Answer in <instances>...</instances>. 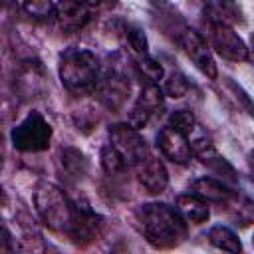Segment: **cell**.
<instances>
[{
	"mask_svg": "<svg viewBox=\"0 0 254 254\" xmlns=\"http://www.w3.org/2000/svg\"><path fill=\"white\" fill-rule=\"evenodd\" d=\"M143 234L155 248H175L185 242L189 228L177 206L167 202H147L139 210Z\"/></svg>",
	"mask_w": 254,
	"mask_h": 254,
	"instance_id": "obj_1",
	"label": "cell"
},
{
	"mask_svg": "<svg viewBox=\"0 0 254 254\" xmlns=\"http://www.w3.org/2000/svg\"><path fill=\"white\" fill-rule=\"evenodd\" d=\"M101 75L99 60L93 52L83 48L67 50L60 60V79L62 85L73 95L91 93Z\"/></svg>",
	"mask_w": 254,
	"mask_h": 254,
	"instance_id": "obj_2",
	"label": "cell"
},
{
	"mask_svg": "<svg viewBox=\"0 0 254 254\" xmlns=\"http://www.w3.org/2000/svg\"><path fill=\"white\" fill-rule=\"evenodd\" d=\"M34 206L38 216L42 218V222L58 232H65L71 220V210L73 204L67 200L65 192L50 183V181H42L38 183L36 190H34Z\"/></svg>",
	"mask_w": 254,
	"mask_h": 254,
	"instance_id": "obj_3",
	"label": "cell"
},
{
	"mask_svg": "<svg viewBox=\"0 0 254 254\" xmlns=\"http://www.w3.org/2000/svg\"><path fill=\"white\" fill-rule=\"evenodd\" d=\"M52 125L40 111H30L10 133L12 145L22 153L46 151L52 143Z\"/></svg>",
	"mask_w": 254,
	"mask_h": 254,
	"instance_id": "obj_4",
	"label": "cell"
},
{
	"mask_svg": "<svg viewBox=\"0 0 254 254\" xmlns=\"http://www.w3.org/2000/svg\"><path fill=\"white\" fill-rule=\"evenodd\" d=\"M206 34H208L210 50H214L218 56H222V58H226L230 62H248V58H250L248 46L230 24L208 16Z\"/></svg>",
	"mask_w": 254,
	"mask_h": 254,
	"instance_id": "obj_5",
	"label": "cell"
},
{
	"mask_svg": "<svg viewBox=\"0 0 254 254\" xmlns=\"http://www.w3.org/2000/svg\"><path fill=\"white\" fill-rule=\"evenodd\" d=\"M109 145L121 155V159L125 161V165L131 169H135L149 153V145L145 141V137L141 135L139 129H135L129 123H115L109 127Z\"/></svg>",
	"mask_w": 254,
	"mask_h": 254,
	"instance_id": "obj_6",
	"label": "cell"
},
{
	"mask_svg": "<svg viewBox=\"0 0 254 254\" xmlns=\"http://www.w3.org/2000/svg\"><path fill=\"white\" fill-rule=\"evenodd\" d=\"M103 0H60L56 4L54 18L62 32L73 34L83 30L93 20Z\"/></svg>",
	"mask_w": 254,
	"mask_h": 254,
	"instance_id": "obj_7",
	"label": "cell"
},
{
	"mask_svg": "<svg viewBox=\"0 0 254 254\" xmlns=\"http://www.w3.org/2000/svg\"><path fill=\"white\" fill-rule=\"evenodd\" d=\"M177 42H179L181 50L187 54V58L196 65V69H198L200 73H204L208 79H214V77L218 75L212 50H210L208 42L200 36V32H196V30L185 26V28L179 30Z\"/></svg>",
	"mask_w": 254,
	"mask_h": 254,
	"instance_id": "obj_8",
	"label": "cell"
},
{
	"mask_svg": "<svg viewBox=\"0 0 254 254\" xmlns=\"http://www.w3.org/2000/svg\"><path fill=\"white\" fill-rule=\"evenodd\" d=\"M129 91H131L129 77L117 67L101 73L93 87V93L97 95L99 103L111 111H117L125 105V101L129 99Z\"/></svg>",
	"mask_w": 254,
	"mask_h": 254,
	"instance_id": "obj_9",
	"label": "cell"
},
{
	"mask_svg": "<svg viewBox=\"0 0 254 254\" xmlns=\"http://www.w3.org/2000/svg\"><path fill=\"white\" fill-rule=\"evenodd\" d=\"M163 99L165 93L159 85L155 83H145V87L141 89L137 101L133 103L129 115H127V123L133 125L135 129H143L151 123V119L161 111L163 107Z\"/></svg>",
	"mask_w": 254,
	"mask_h": 254,
	"instance_id": "obj_10",
	"label": "cell"
},
{
	"mask_svg": "<svg viewBox=\"0 0 254 254\" xmlns=\"http://www.w3.org/2000/svg\"><path fill=\"white\" fill-rule=\"evenodd\" d=\"M101 226H103L101 216L93 212L87 204H73L71 220L65 232L75 244H87L99 236Z\"/></svg>",
	"mask_w": 254,
	"mask_h": 254,
	"instance_id": "obj_11",
	"label": "cell"
},
{
	"mask_svg": "<svg viewBox=\"0 0 254 254\" xmlns=\"http://www.w3.org/2000/svg\"><path fill=\"white\" fill-rule=\"evenodd\" d=\"M157 147L161 149V153H163L169 161L179 163V165L189 163L190 157H192L189 139H187L179 129H175L173 125L161 127V131L157 133Z\"/></svg>",
	"mask_w": 254,
	"mask_h": 254,
	"instance_id": "obj_12",
	"label": "cell"
},
{
	"mask_svg": "<svg viewBox=\"0 0 254 254\" xmlns=\"http://www.w3.org/2000/svg\"><path fill=\"white\" fill-rule=\"evenodd\" d=\"M137 181L141 183V187L149 192V194H161L165 192L167 185H169V173L165 163L155 157V155H147L137 167Z\"/></svg>",
	"mask_w": 254,
	"mask_h": 254,
	"instance_id": "obj_13",
	"label": "cell"
},
{
	"mask_svg": "<svg viewBox=\"0 0 254 254\" xmlns=\"http://www.w3.org/2000/svg\"><path fill=\"white\" fill-rule=\"evenodd\" d=\"M192 192L204 198L206 202H228L236 196V192L226 183L214 177H200L192 181Z\"/></svg>",
	"mask_w": 254,
	"mask_h": 254,
	"instance_id": "obj_14",
	"label": "cell"
},
{
	"mask_svg": "<svg viewBox=\"0 0 254 254\" xmlns=\"http://www.w3.org/2000/svg\"><path fill=\"white\" fill-rule=\"evenodd\" d=\"M175 206L177 210L181 212V216L190 222V224H202L208 220L210 216V208H208V202L204 198H200L198 194L194 192H187V194H179L177 200H175Z\"/></svg>",
	"mask_w": 254,
	"mask_h": 254,
	"instance_id": "obj_15",
	"label": "cell"
},
{
	"mask_svg": "<svg viewBox=\"0 0 254 254\" xmlns=\"http://www.w3.org/2000/svg\"><path fill=\"white\" fill-rule=\"evenodd\" d=\"M208 242L214 248L224 250V252H230V254L242 252V244H240L238 236L228 226H222V224H216V226H212L208 230Z\"/></svg>",
	"mask_w": 254,
	"mask_h": 254,
	"instance_id": "obj_16",
	"label": "cell"
},
{
	"mask_svg": "<svg viewBox=\"0 0 254 254\" xmlns=\"http://www.w3.org/2000/svg\"><path fill=\"white\" fill-rule=\"evenodd\" d=\"M210 16L218 18L226 24H234V22H242V8L236 0H206Z\"/></svg>",
	"mask_w": 254,
	"mask_h": 254,
	"instance_id": "obj_17",
	"label": "cell"
},
{
	"mask_svg": "<svg viewBox=\"0 0 254 254\" xmlns=\"http://www.w3.org/2000/svg\"><path fill=\"white\" fill-rule=\"evenodd\" d=\"M135 69H137V73L145 79V83H155V85H159V81H161L163 75H165L163 65H161L159 62L147 58V56H139V58H137Z\"/></svg>",
	"mask_w": 254,
	"mask_h": 254,
	"instance_id": "obj_18",
	"label": "cell"
},
{
	"mask_svg": "<svg viewBox=\"0 0 254 254\" xmlns=\"http://www.w3.org/2000/svg\"><path fill=\"white\" fill-rule=\"evenodd\" d=\"M161 89H163V93L169 95V97H183V95L189 93L190 85H189V79H187L183 73L173 71V73H169V75L165 77Z\"/></svg>",
	"mask_w": 254,
	"mask_h": 254,
	"instance_id": "obj_19",
	"label": "cell"
},
{
	"mask_svg": "<svg viewBox=\"0 0 254 254\" xmlns=\"http://www.w3.org/2000/svg\"><path fill=\"white\" fill-rule=\"evenodd\" d=\"M101 167L109 173V175H121L125 173L129 167L125 165V161L121 159V155L111 147V145H105L101 149Z\"/></svg>",
	"mask_w": 254,
	"mask_h": 254,
	"instance_id": "obj_20",
	"label": "cell"
},
{
	"mask_svg": "<svg viewBox=\"0 0 254 254\" xmlns=\"http://www.w3.org/2000/svg\"><path fill=\"white\" fill-rule=\"evenodd\" d=\"M24 12L36 20H48L56 14L54 0H24Z\"/></svg>",
	"mask_w": 254,
	"mask_h": 254,
	"instance_id": "obj_21",
	"label": "cell"
},
{
	"mask_svg": "<svg viewBox=\"0 0 254 254\" xmlns=\"http://www.w3.org/2000/svg\"><path fill=\"white\" fill-rule=\"evenodd\" d=\"M123 36L129 44V48L133 50V54L139 58V56H147V38L145 34L137 28V26H131V24H125L123 26Z\"/></svg>",
	"mask_w": 254,
	"mask_h": 254,
	"instance_id": "obj_22",
	"label": "cell"
},
{
	"mask_svg": "<svg viewBox=\"0 0 254 254\" xmlns=\"http://www.w3.org/2000/svg\"><path fill=\"white\" fill-rule=\"evenodd\" d=\"M196 123H198L196 117H194L189 109H177V111L171 113V119H169V125H173L175 129H179L185 137L192 131V127H194Z\"/></svg>",
	"mask_w": 254,
	"mask_h": 254,
	"instance_id": "obj_23",
	"label": "cell"
},
{
	"mask_svg": "<svg viewBox=\"0 0 254 254\" xmlns=\"http://www.w3.org/2000/svg\"><path fill=\"white\" fill-rule=\"evenodd\" d=\"M16 246L12 242V234L0 224V252H12Z\"/></svg>",
	"mask_w": 254,
	"mask_h": 254,
	"instance_id": "obj_24",
	"label": "cell"
},
{
	"mask_svg": "<svg viewBox=\"0 0 254 254\" xmlns=\"http://www.w3.org/2000/svg\"><path fill=\"white\" fill-rule=\"evenodd\" d=\"M4 157H6V151H4V139H2V133H0V171L4 167Z\"/></svg>",
	"mask_w": 254,
	"mask_h": 254,
	"instance_id": "obj_25",
	"label": "cell"
},
{
	"mask_svg": "<svg viewBox=\"0 0 254 254\" xmlns=\"http://www.w3.org/2000/svg\"><path fill=\"white\" fill-rule=\"evenodd\" d=\"M8 202V194H6V190H4V187L0 185V206H4Z\"/></svg>",
	"mask_w": 254,
	"mask_h": 254,
	"instance_id": "obj_26",
	"label": "cell"
},
{
	"mask_svg": "<svg viewBox=\"0 0 254 254\" xmlns=\"http://www.w3.org/2000/svg\"><path fill=\"white\" fill-rule=\"evenodd\" d=\"M103 2H107V4H115V0H103Z\"/></svg>",
	"mask_w": 254,
	"mask_h": 254,
	"instance_id": "obj_27",
	"label": "cell"
}]
</instances>
